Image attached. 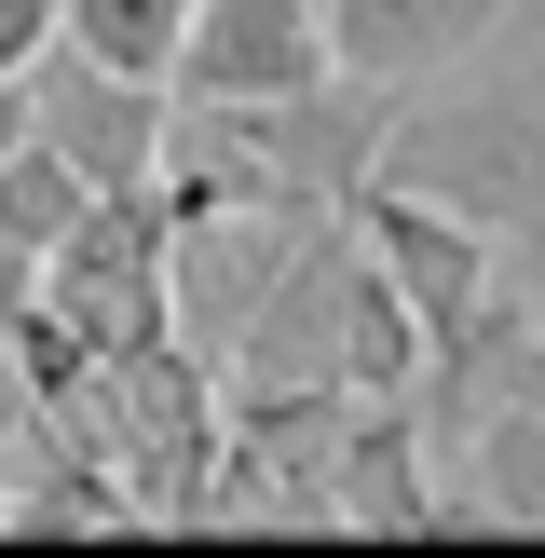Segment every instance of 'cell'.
<instances>
[{
  "label": "cell",
  "instance_id": "obj_1",
  "mask_svg": "<svg viewBox=\"0 0 545 558\" xmlns=\"http://www.w3.org/2000/svg\"><path fill=\"white\" fill-rule=\"evenodd\" d=\"M354 245H368L382 272H396V300L423 314V341L436 354H463L477 341V314H491V287H505V245L477 232V218L450 205V191H409V178H368L354 191Z\"/></svg>",
  "mask_w": 545,
  "mask_h": 558
},
{
  "label": "cell",
  "instance_id": "obj_2",
  "mask_svg": "<svg viewBox=\"0 0 545 558\" xmlns=\"http://www.w3.org/2000/svg\"><path fill=\"white\" fill-rule=\"evenodd\" d=\"M27 123H41L55 150H69L82 178L109 191V205H136V191L164 178V150H178V109H164V82H136V69H109V54H82L69 27L27 54Z\"/></svg>",
  "mask_w": 545,
  "mask_h": 558
},
{
  "label": "cell",
  "instance_id": "obj_3",
  "mask_svg": "<svg viewBox=\"0 0 545 558\" xmlns=\"http://www.w3.org/2000/svg\"><path fill=\"white\" fill-rule=\"evenodd\" d=\"M341 69L327 54V0H191V41L164 69L178 109H259V96H314Z\"/></svg>",
  "mask_w": 545,
  "mask_h": 558
},
{
  "label": "cell",
  "instance_id": "obj_4",
  "mask_svg": "<svg viewBox=\"0 0 545 558\" xmlns=\"http://www.w3.org/2000/svg\"><path fill=\"white\" fill-rule=\"evenodd\" d=\"M341 272H354V218H327L287 259V287L218 341V381H341Z\"/></svg>",
  "mask_w": 545,
  "mask_h": 558
},
{
  "label": "cell",
  "instance_id": "obj_5",
  "mask_svg": "<svg viewBox=\"0 0 545 558\" xmlns=\"http://www.w3.org/2000/svg\"><path fill=\"white\" fill-rule=\"evenodd\" d=\"M518 0H327V54L382 96H423L436 69H463L477 41H505Z\"/></svg>",
  "mask_w": 545,
  "mask_h": 558
},
{
  "label": "cell",
  "instance_id": "obj_6",
  "mask_svg": "<svg viewBox=\"0 0 545 558\" xmlns=\"http://www.w3.org/2000/svg\"><path fill=\"white\" fill-rule=\"evenodd\" d=\"M423 463H436L423 396H354L341 409V450H327V490H341V518H368V532H436L450 490H436Z\"/></svg>",
  "mask_w": 545,
  "mask_h": 558
},
{
  "label": "cell",
  "instance_id": "obj_7",
  "mask_svg": "<svg viewBox=\"0 0 545 558\" xmlns=\"http://www.w3.org/2000/svg\"><path fill=\"white\" fill-rule=\"evenodd\" d=\"M518 518V532H545V409L532 396H477V423H463V490L450 518Z\"/></svg>",
  "mask_w": 545,
  "mask_h": 558
},
{
  "label": "cell",
  "instance_id": "obj_8",
  "mask_svg": "<svg viewBox=\"0 0 545 558\" xmlns=\"http://www.w3.org/2000/svg\"><path fill=\"white\" fill-rule=\"evenodd\" d=\"M423 354H436L423 314H409L396 272L354 245V272H341V396H409V381H423Z\"/></svg>",
  "mask_w": 545,
  "mask_h": 558
},
{
  "label": "cell",
  "instance_id": "obj_9",
  "mask_svg": "<svg viewBox=\"0 0 545 558\" xmlns=\"http://www.w3.org/2000/svg\"><path fill=\"white\" fill-rule=\"evenodd\" d=\"M109 191L82 178L69 150H55L41 123H27V150H0V245H27V259H55V245L82 232V218H96Z\"/></svg>",
  "mask_w": 545,
  "mask_h": 558
},
{
  "label": "cell",
  "instance_id": "obj_10",
  "mask_svg": "<svg viewBox=\"0 0 545 558\" xmlns=\"http://www.w3.org/2000/svg\"><path fill=\"white\" fill-rule=\"evenodd\" d=\"M55 27H69L82 54H109V69L164 82V69H178V41H191V0H55Z\"/></svg>",
  "mask_w": 545,
  "mask_h": 558
},
{
  "label": "cell",
  "instance_id": "obj_11",
  "mask_svg": "<svg viewBox=\"0 0 545 558\" xmlns=\"http://www.w3.org/2000/svg\"><path fill=\"white\" fill-rule=\"evenodd\" d=\"M41 41H55V0H0V82H27Z\"/></svg>",
  "mask_w": 545,
  "mask_h": 558
},
{
  "label": "cell",
  "instance_id": "obj_12",
  "mask_svg": "<svg viewBox=\"0 0 545 558\" xmlns=\"http://www.w3.org/2000/svg\"><path fill=\"white\" fill-rule=\"evenodd\" d=\"M0 150H27V82H0Z\"/></svg>",
  "mask_w": 545,
  "mask_h": 558
}]
</instances>
